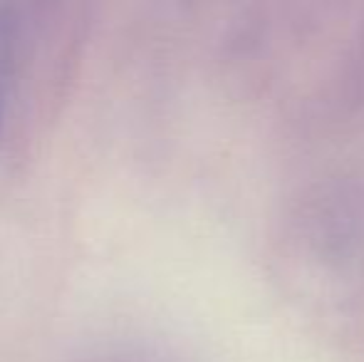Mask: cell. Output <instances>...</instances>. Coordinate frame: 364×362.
<instances>
[{
    "label": "cell",
    "instance_id": "cell-1",
    "mask_svg": "<svg viewBox=\"0 0 364 362\" xmlns=\"http://www.w3.org/2000/svg\"><path fill=\"white\" fill-rule=\"evenodd\" d=\"M15 48V13L10 0H0V132L5 122V100H8V78L13 68Z\"/></svg>",
    "mask_w": 364,
    "mask_h": 362
}]
</instances>
